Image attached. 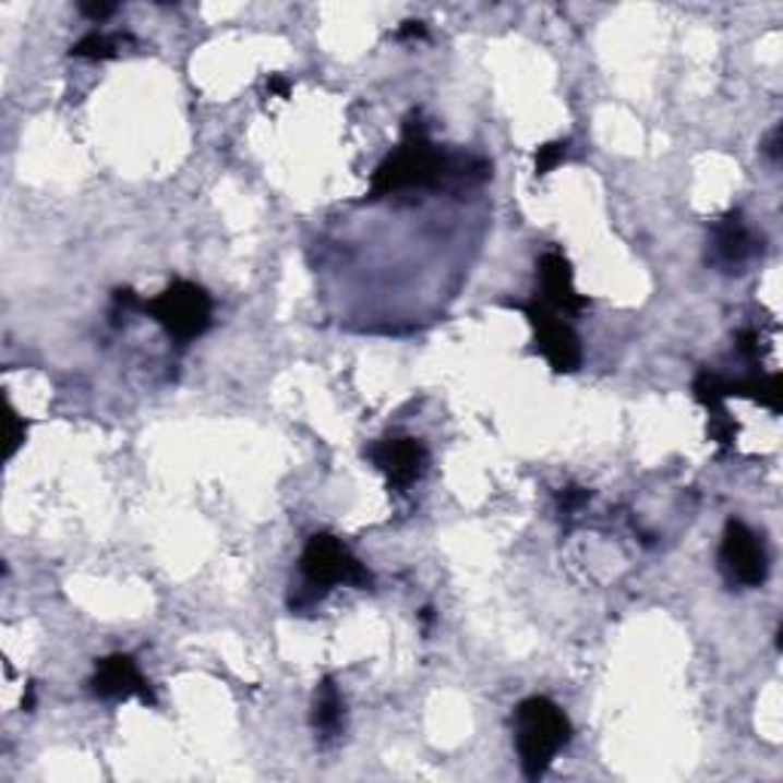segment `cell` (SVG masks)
<instances>
[{
	"mask_svg": "<svg viewBox=\"0 0 783 783\" xmlns=\"http://www.w3.org/2000/svg\"><path fill=\"white\" fill-rule=\"evenodd\" d=\"M535 273H539V288H542V300L545 306H551L554 313L564 315H576L581 310H588L591 300L576 291V273H573V264L566 257L564 251L551 249L539 257L535 264Z\"/></svg>",
	"mask_w": 783,
	"mask_h": 783,
	"instance_id": "obj_10",
	"label": "cell"
},
{
	"mask_svg": "<svg viewBox=\"0 0 783 783\" xmlns=\"http://www.w3.org/2000/svg\"><path fill=\"white\" fill-rule=\"evenodd\" d=\"M710 438L716 441V444H722V447H732V444H735L737 425L732 423V417L725 413V408L710 413Z\"/></svg>",
	"mask_w": 783,
	"mask_h": 783,
	"instance_id": "obj_14",
	"label": "cell"
},
{
	"mask_svg": "<svg viewBox=\"0 0 783 783\" xmlns=\"http://www.w3.org/2000/svg\"><path fill=\"white\" fill-rule=\"evenodd\" d=\"M80 13L89 19V22H105L117 13L113 3H80Z\"/></svg>",
	"mask_w": 783,
	"mask_h": 783,
	"instance_id": "obj_19",
	"label": "cell"
},
{
	"mask_svg": "<svg viewBox=\"0 0 783 783\" xmlns=\"http://www.w3.org/2000/svg\"><path fill=\"white\" fill-rule=\"evenodd\" d=\"M267 93L279 95V98H288L291 95V80L282 77V74H269L267 77Z\"/></svg>",
	"mask_w": 783,
	"mask_h": 783,
	"instance_id": "obj_21",
	"label": "cell"
},
{
	"mask_svg": "<svg viewBox=\"0 0 783 783\" xmlns=\"http://www.w3.org/2000/svg\"><path fill=\"white\" fill-rule=\"evenodd\" d=\"M7 425H10V447H7V459H13L19 447H22V441H25L28 423H25V420L19 417L16 410L7 408Z\"/></svg>",
	"mask_w": 783,
	"mask_h": 783,
	"instance_id": "obj_17",
	"label": "cell"
},
{
	"mask_svg": "<svg viewBox=\"0 0 783 783\" xmlns=\"http://www.w3.org/2000/svg\"><path fill=\"white\" fill-rule=\"evenodd\" d=\"M129 40H132V37H125V34L89 32L71 47V59L108 62V59H117V56H120V49H123V44H129Z\"/></svg>",
	"mask_w": 783,
	"mask_h": 783,
	"instance_id": "obj_12",
	"label": "cell"
},
{
	"mask_svg": "<svg viewBox=\"0 0 783 783\" xmlns=\"http://www.w3.org/2000/svg\"><path fill=\"white\" fill-rule=\"evenodd\" d=\"M364 456L374 462V469L386 474V484L389 490L405 493L410 486L423 478L425 462H429V450L420 438H410V435H389V438L374 441Z\"/></svg>",
	"mask_w": 783,
	"mask_h": 783,
	"instance_id": "obj_7",
	"label": "cell"
},
{
	"mask_svg": "<svg viewBox=\"0 0 783 783\" xmlns=\"http://www.w3.org/2000/svg\"><path fill=\"white\" fill-rule=\"evenodd\" d=\"M425 37H429V28H425L423 22H413V19L395 32V40H425Z\"/></svg>",
	"mask_w": 783,
	"mask_h": 783,
	"instance_id": "obj_20",
	"label": "cell"
},
{
	"mask_svg": "<svg viewBox=\"0 0 783 783\" xmlns=\"http://www.w3.org/2000/svg\"><path fill=\"white\" fill-rule=\"evenodd\" d=\"M505 306L520 310L527 315L530 328H533L535 352L549 361L554 374H573L581 368V340L579 334L573 330L569 322L561 318V313H554L551 306H545L542 300H505Z\"/></svg>",
	"mask_w": 783,
	"mask_h": 783,
	"instance_id": "obj_5",
	"label": "cell"
},
{
	"mask_svg": "<svg viewBox=\"0 0 783 783\" xmlns=\"http://www.w3.org/2000/svg\"><path fill=\"white\" fill-rule=\"evenodd\" d=\"M144 300L132 291V288H117L113 291V303H110V318H113V325L120 328L125 318L132 313H142Z\"/></svg>",
	"mask_w": 783,
	"mask_h": 783,
	"instance_id": "obj_13",
	"label": "cell"
},
{
	"mask_svg": "<svg viewBox=\"0 0 783 783\" xmlns=\"http://www.w3.org/2000/svg\"><path fill=\"white\" fill-rule=\"evenodd\" d=\"M762 150H766L768 157H771V159H774V162H778V157H781V125H774V129L768 132L766 147H762Z\"/></svg>",
	"mask_w": 783,
	"mask_h": 783,
	"instance_id": "obj_22",
	"label": "cell"
},
{
	"mask_svg": "<svg viewBox=\"0 0 783 783\" xmlns=\"http://www.w3.org/2000/svg\"><path fill=\"white\" fill-rule=\"evenodd\" d=\"M735 349L740 352V356H744V359L750 361V364H756V359H759V330L756 328L737 330Z\"/></svg>",
	"mask_w": 783,
	"mask_h": 783,
	"instance_id": "obj_18",
	"label": "cell"
},
{
	"mask_svg": "<svg viewBox=\"0 0 783 783\" xmlns=\"http://www.w3.org/2000/svg\"><path fill=\"white\" fill-rule=\"evenodd\" d=\"M561 502V515L573 517L576 511H581L588 502H591V490H581V486H566L564 493L557 496Z\"/></svg>",
	"mask_w": 783,
	"mask_h": 783,
	"instance_id": "obj_16",
	"label": "cell"
},
{
	"mask_svg": "<svg viewBox=\"0 0 783 783\" xmlns=\"http://www.w3.org/2000/svg\"><path fill=\"white\" fill-rule=\"evenodd\" d=\"M759 251H762V242L752 236L744 215L735 208L713 227L710 245H707V264L720 273H744V267Z\"/></svg>",
	"mask_w": 783,
	"mask_h": 783,
	"instance_id": "obj_9",
	"label": "cell"
},
{
	"mask_svg": "<svg viewBox=\"0 0 783 783\" xmlns=\"http://www.w3.org/2000/svg\"><path fill=\"white\" fill-rule=\"evenodd\" d=\"M344 722H346L344 695L337 689L334 676H325V679L318 683V689H315V701H313L315 737H318L322 744L337 740L340 732H344Z\"/></svg>",
	"mask_w": 783,
	"mask_h": 783,
	"instance_id": "obj_11",
	"label": "cell"
},
{
	"mask_svg": "<svg viewBox=\"0 0 783 783\" xmlns=\"http://www.w3.org/2000/svg\"><path fill=\"white\" fill-rule=\"evenodd\" d=\"M515 740L527 781H542L557 752L573 740V725L551 698L533 695L515 710Z\"/></svg>",
	"mask_w": 783,
	"mask_h": 783,
	"instance_id": "obj_2",
	"label": "cell"
},
{
	"mask_svg": "<svg viewBox=\"0 0 783 783\" xmlns=\"http://www.w3.org/2000/svg\"><path fill=\"white\" fill-rule=\"evenodd\" d=\"M490 172H493V166L486 159L441 150L438 144L429 138V123L423 120V110H410L401 125L398 150L376 166L371 190H368V203L413 193V190L462 193V190L484 184Z\"/></svg>",
	"mask_w": 783,
	"mask_h": 783,
	"instance_id": "obj_1",
	"label": "cell"
},
{
	"mask_svg": "<svg viewBox=\"0 0 783 783\" xmlns=\"http://www.w3.org/2000/svg\"><path fill=\"white\" fill-rule=\"evenodd\" d=\"M720 564L725 576L744 588H759L768 579V551L762 539L744 520H728L720 545Z\"/></svg>",
	"mask_w": 783,
	"mask_h": 783,
	"instance_id": "obj_6",
	"label": "cell"
},
{
	"mask_svg": "<svg viewBox=\"0 0 783 783\" xmlns=\"http://www.w3.org/2000/svg\"><path fill=\"white\" fill-rule=\"evenodd\" d=\"M566 142H551V144H542L539 150H535V178H542V174H549L561 159L566 157Z\"/></svg>",
	"mask_w": 783,
	"mask_h": 783,
	"instance_id": "obj_15",
	"label": "cell"
},
{
	"mask_svg": "<svg viewBox=\"0 0 783 783\" xmlns=\"http://www.w3.org/2000/svg\"><path fill=\"white\" fill-rule=\"evenodd\" d=\"M89 691H93L98 701H110V704L138 698L142 704L157 707V695L150 689L147 676L138 671L135 659H132V655H123V652L95 661V674L93 679H89Z\"/></svg>",
	"mask_w": 783,
	"mask_h": 783,
	"instance_id": "obj_8",
	"label": "cell"
},
{
	"mask_svg": "<svg viewBox=\"0 0 783 783\" xmlns=\"http://www.w3.org/2000/svg\"><path fill=\"white\" fill-rule=\"evenodd\" d=\"M142 313L150 315L174 344L188 346L212 328L215 303H212L203 285L178 279L154 300H144Z\"/></svg>",
	"mask_w": 783,
	"mask_h": 783,
	"instance_id": "obj_4",
	"label": "cell"
},
{
	"mask_svg": "<svg viewBox=\"0 0 783 783\" xmlns=\"http://www.w3.org/2000/svg\"><path fill=\"white\" fill-rule=\"evenodd\" d=\"M300 576L306 585L303 588L306 597L291 603V610L298 612L306 603H315L318 597L328 594L334 585H352V588H371L374 585V576L368 573V566L361 564L359 557L330 533L310 535L306 549L300 554Z\"/></svg>",
	"mask_w": 783,
	"mask_h": 783,
	"instance_id": "obj_3",
	"label": "cell"
}]
</instances>
